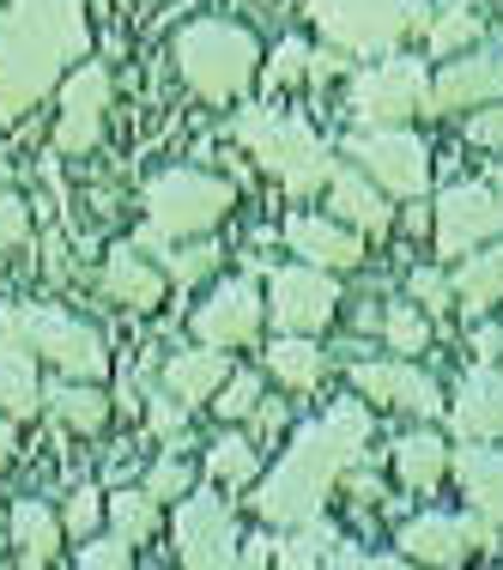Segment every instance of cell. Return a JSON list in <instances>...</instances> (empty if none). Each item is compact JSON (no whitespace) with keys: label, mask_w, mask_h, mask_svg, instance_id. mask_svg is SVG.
Segmentation results:
<instances>
[{"label":"cell","mask_w":503,"mask_h":570,"mask_svg":"<svg viewBox=\"0 0 503 570\" xmlns=\"http://www.w3.org/2000/svg\"><path fill=\"white\" fill-rule=\"evenodd\" d=\"M237 188L225 176H207V170H165L146 183V225H158L165 237H207L213 225L230 213Z\"/></svg>","instance_id":"6"},{"label":"cell","mask_w":503,"mask_h":570,"mask_svg":"<svg viewBox=\"0 0 503 570\" xmlns=\"http://www.w3.org/2000/svg\"><path fill=\"white\" fill-rule=\"evenodd\" d=\"M0 176H7V153H0Z\"/></svg>","instance_id":"51"},{"label":"cell","mask_w":503,"mask_h":570,"mask_svg":"<svg viewBox=\"0 0 503 570\" xmlns=\"http://www.w3.org/2000/svg\"><path fill=\"white\" fill-rule=\"evenodd\" d=\"M503 237V195L485 183H461L437 200V249L455 262V255H473L480 243Z\"/></svg>","instance_id":"12"},{"label":"cell","mask_w":503,"mask_h":570,"mask_svg":"<svg viewBox=\"0 0 503 570\" xmlns=\"http://www.w3.org/2000/svg\"><path fill=\"white\" fill-rule=\"evenodd\" d=\"M24 237H31V213H24L19 195L0 188V249H7V243H24Z\"/></svg>","instance_id":"42"},{"label":"cell","mask_w":503,"mask_h":570,"mask_svg":"<svg viewBox=\"0 0 503 570\" xmlns=\"http://www.w3.org/2000/svg\"><path fill=\"white\" fill-rule=\"evenodd\" d=\"M383 334H388V352H401V358H413V352L431 346V322L418 316L413 304H394L383 316Z\"/></svg>","instance_id":"33"},{"label":"cell","mask_w":503,"mask_h":570,"mask_svg":"<svg viewBox=\"0 0 503 570\" xmlns=\"http://www.w3.org/2000/svg\"><path fill=\"white\" fill-rule=\"evenodd\" d=\"M467 43H480V19L473 12H443V19H431V49L437 56H455V49H467Z\"/></svg>","instance_id":"36"},{"label":"cell","mask_w":503,"mask_h":570,"mask_svg":"<svg viewBox=\"0 0 503 570\" xmlns=\"http://www.w3.org/2000/svg\"><path fill=\"white\" fill-rule=\"evenodd\" d=\"M352 158L364 165L383 195H401V200H418L431 183V153L413 140L406 128H371V134H352Z\"/></svg>","instance_id":"9"},{"label":"cell","mask_w":503,"mask_h":570,"mask_svg":"<svg viewBox=\"0 0 503 570\" xmlns=\"http://www.w3.org/2000/svg\"><path fill=\"white\" fill-rule=\"evenodd\" d=\"M165 267H170L176 285H195L200 274H213V267H219V249H213V243H188V249H170L165 255Z\"/></svg>","instance_id":"37"},{"label":"cell","mask_w":503,"mask_h":570,"mask_svg":"<svg viewBox=\"0 0 503 570\" xmlns=\"http://www.w3.org/2000/svg\"><path fill=\"white\" fill-rule=\"evenodd\" d=\"M364 438H371V413H364L358 401H339L334 413H322L316 425H304L292 438V450H285V461L274 468V480H267L262 498H255L262 522L292 528V522L322 515L328 492L346 480L352 461L364 455Z\"/></svg>","instance_id":"2"},{"label":"cell","mask_w":503,"mask_h":570,"mask_svg":"<svg viewBox=\"0 0 503 570\" xmlns=\"http://www.w3.org/2000/svg\"><path fill=\"white\" fill-rule=\"evenodd\" d=\"M43 401H49V413H56L67 431H98L103 419H110V401H103L91 383H79V376H73V383H61V389H49Z\"/></svg>","instance_id":"29"},{"label":"cell","mask_w":503,"mask_h":570,"mask_svg":"<svg viewBox=\"0 0 503 570\" xmlns=\"http://www.w3.org/2000/svg\"><path fill=\"white\" fill-rule=\"evenodd\" d=\"M497 195H503V170H497Z\"/></svg>","instance_id":"52"},{"label":"cell","mask_w":503,"mask_h":570,"mask_svg":"<svg viewBox=\"0 0 503 570\" xmlns=\"http://www.w3.org/2000/svg\"><path fill=\"white\" fill-rule=\"evenodd\" d=\"M328 547H339L334 528L322 522V515H309V522H292V534H285V540H274V559L297 570V564H322V559H328Z\"/></svg>","instance_id":"32"},{"label":"cell","mask_w":503,"mask_h":570,"mask_svg":"<svg viewBox=\"0 0 503 570\" xmlns=\"http://www.w3.org/2000/svg\"><path fill=\"white\" fill-rule=\"evenodd\" d=\"M352 110H358V121H371V128H401L406 116L431 110L425 67L406 61V56H388V61L364 67V73L352 79Z\"/></svg>","instance_id":"8"},{"label":"cell","mask_w":503,"mask_h":570,"mask_svg":"<svg viewBox=\"0 0 503 570\" xmlns=\"http://www.w3.org/2000/svg\"><path fill=\"white\" fill-rule=\"evenodd\" d=\"M267 371L285 389H316L328 376V352L316 346V334H285L279 346H267Z\"/></svg>","instance_id":"26"},{"label":"cell","mask_w":503,"mask_h":570,"mask_svg":"<svg viewBox=\"0 0 503 570\" xmlns=\"http://www.w3.org/2000/svg\"><path fill=\"white\" fill-rule=\"evenodd\" d=\"M339 67H346V49H316L309 56V79H334Z\"/></svg>","instance_id":"46"},{"label":"cell","mask_w":503,"mask_h":570,"mask_svg":"<svg viewBox=\"0 0 503 570\" xmlns=\"http://www.w3.org/2000/svg\"><path fill=\"white\" fill-rule=\"evenodd\" d=\"M225 376H230L225 346H207V341H200V352H176V358L165 364V389H170L183 406L213 401V395L225 389Z\"/></svg>","instance_id":"21"},{"label":"cell","mask_w":503,"mask_h":570,"mask_svg":"<svg viewBox=\"0 0 503 570\" xmlns=\"http://www.w3.org/2000/svg\"><path fill=\"white\" fill-rule=\"evenodd\" d=\"M188 485H195V473H188V461L176 455V450H170L165 461H158L152 473H146V492H152L158 504H183V498H188Z\"/></svg>","instance_id":"35"},{"label":"cell","mask_w":503,"mask_h":570,"mask_svg":"<svg viewBox=\"0 0 503 570\" xmlns=\"http://www.w3.org/2000/svg\"><path fill=\"white\" fill-rule=\"evenodd\" d=\"M406 297L425 304V309H448V304H455V279L437 274V267H418V274L406 279Z\"/></svg>","instance_id":"38"},{"label":"cell","mask_w":503,"mask_h":570,"mask_svg":"<svg viewBox=\"0 0 503 570\" xmlns=\"http://www.w3.org/2000/svg\"><path fill=\"white\" fill-rule=\"evenodd\" d=\"M237 552H243V534L225 498L213 492L183 498V510H176V559L195 570H213V564H237Z\"/></svg>","instance_id":"11"},{"label":"cell","mask_w":503,"mask_h":570,"mask_svg":"<svg viewBox=\"0 0 503 570\" xmlns=\"http://www.w3.org/2000/svg\"><path fill=\"white\" fill-rule=\"evenodd\" d=\"M230 134H237L243 146H249L255 165L279 176L285 195L304 200V195H316V188H328V176H334V153H328V146H322L309 128H304V121L274 116V110H243Z\"/></svg>","instance_id":"3"},{"label":"cell","mask_w":503,"mask_h":570,"mask_svg":"<svg viewBox=\"0 0 503 570\" xmlns=\"http://www.w3.org/2000/svg\"><path fill=\"white\" fill-rule=\"evenodd\" d=\"M467 140L485 146V153H503V98L492 104V110H480V116L467 121Z\"/></svg>","instance_id":"43"},{"label":"cell","mask_w":503,"mask_h":570,"mask_svg":"<svg viewBox=\"0 0 503 570\" xmlns=\"http://www.w3.org/2000/svg\"><path fill=\"white\" fill-rule=\"evenodd\" d=\"M255 61H262L255 37L243 31V24H225V19H200V24H188V31L176 37V67H183V79L213 104L237 98V91L255 79Z\"/></svg>","instance_id":"4"},{"label":"cell","mask_w":503,"mask_h":570,"mask_svg":"<svg viewBox=\"0 0 503 570\" xmlns=\"http://www.w3.org/2000/svg\"><path fill=\"white\" fill-rule=\"evenodd\" d=\"M285 243H292L297 255H304L309 267H358V237H352V225L339 219H316V213H292L285 219Z\"/></svg>","instance_id":"20"},{"label":"cell","mask_w":503,"mask_h":570,"mask_svg":"<svg viewBox=\"0 0 503 570\" xmlns=\"http://www.w3.org/2000/svg\"><path fill=\"white\" fill-rule=\"evenodd\" d=\"M43 406V389H37V352L19 334L12 309H0V413L31 419Z\"/></svg>","instance_id":"17"},{"label":"cell","mask_w":503,"mask_h":570,"mask_svg":"<svg viewBox=\"0 0 503 570\" xmlns=\"http://www.w3.org/2000/svg\"><path fill=\"white\" fill-rule=\"evenodd\" d=\"M309 12L346 56H388L406 31H431L425 0H309Z\"/></svg>","instance_id":"5"},{"label":"cell","mask_w":503,"mask_h":570,"mask_svg":"<svg viewBox=\"0 0 503 570\" xmlns=\"http://www.w3.org/2000/svg\"><path fill=\"white\" fill-rule=\"evenodd\" d=\"M448 425H455V438H467V443H497L503 438V376L497 371H473L467 383H461L455 406H448Z\"/></svg>","instance_id":"19"},{"label":"cell","mask_w":503,"mask_h":570,"mask_svg":"<svg viewBox=\"0 0 503 570\" xmlns=\"http://www.w3.org/2000/svg\"><path fill=\"white\" fill-rule=\"evenodd\" d=\"M103 110H110V73L98 61H86L61 91V121H56V146L61 153H91L103 134Z\"/></svg>","instance_id":"14"},{"label":"cell","mask_w":503,"mask_h":570,"mask_svg":"<svg viewBox=\"0 0 503 570\" xmlns=\"http://www.w3.org/2000/svg\"><path fill=\"white\" fill-rule=\"evenodd\" d=\"M249 419H255V431H274L279 419H285V406H279V401H255V413H249Z\"/></svg>","instance_id":"47"},{"label":"cell","mask_w":503,"mask_h":570,"mask_svg":"<svg viewBox=\"0 0 503 570\" xmlns=\"http://www.w3.org/2000/svg\"><path fill=\"white\" fill-rule=\"evenodd\" d=\"M394 473H401L413 492H437V480L448 473L443 438H431V431H413V438H401V443H394Z\"/></svg>","instance_id":"28"},{"label":"cell","mask_w":503,"mask_h":570,"mask_svg":"<svg viewBox=\"0 0 503 570\" xmlns=\"http://www.w3.org/2000/svg\"><path fill=\"white\" fill-rule=\"evenodd\" d=\"M455 297H461L467 316H485L492 304H503V237L480 243V249L455 267Z\"/></svg>","instance_id":"23"},{"label":"cell","mask_w":503,"mask_h":570,"mask_svg":"<svg viewBox=\"0 0 503 570\" xmlns=\"http://www.w3.org/2000/svg\"><path fill=\"white\" fill-rule=\"evenodd\" d=\"M98 515H103V492H91V485H86V492H73V498H67V534H73V540H91V534H98Z\"/></svg>","instance_id":"39"},{"label":"cell","mask_w":503,"mask_h":570,"mask_svg":"<svg viewBox=\"0 0 503 570\" xmlns=\"http://www.w3.org/2000/svg\"><path fill=\"white\" fill-rule=\"evenodd\" d=\"M86 49V0H0V121L43 104Z\"/></svg>","instance_id":"1"},{"label":"cell","mask_w":503,"mask_h":570,"mask_svg":"<svg viewBox=\"0 0 503 570\" xmlns=\"http://www.w3.org/2000/svg\"><path fill=\"white\" fill-rule=\"evenodd\" d=\"M12 547L19 564H49L61 552V515L49 504H12Z\"/></svg>","instance_id":"27"},{"label":"cell","mask_w":503,"mask_h":570,"mask_svg":"<svg viewBox=\"0 0 503 570\" xmlns=\"http://www.w3.org/2000/svg\"><path fill=\"white\" fill-rule=\"evenodd\" d=\"M183 419H188V406L170 395V389H158L152 395V413H146V425L158 431V438H183Z\"/></svg>","instance_id":"41"},{"label":"cell","mask_w":503,"mask_h":570,"mask_svg":"<svg viewBox=\"0 0 503 570\" xmlns=\"http://www.w3.org/2000/svg\"><path fill=\"white\" fill-rule=\"evenodd\" d=\"M503 98V56H455L431 86V110H473Z\"/></svg>","instance_id":"18"},{"label":"cell","mask_w":503,"mask_h":570,"mask_svg":"<svg viewBox=\"0 0 503 570\" xmlns=\"http://www.w3.org/2000/svg\"><path fill=\"white\" fill-rule=\"evenodd\" d=\"M473 352H480V358H497V352H503V334H497V328H480V334H473Z\"/></svg>","instance_id":"49"},{"label":"cell","mask_w":503,"mask_h":570,"mask_svg":"<svg viewBox=\"0 0 503 570\" xmlns=\"http://www.w3.org/2000/svg\"><path fill=\"white\" fill-rule=\"evenodd\" d=\"M7 455H12V425L0 419V468H7Z\"/></svg>","instance_id":"50"},{"label":"cell","mask_w":503,"mask_h":570,"mask_svg":"<svg viewBox=\"0 0 503 570\" xmlns=\"http://www.w3.org/2000/svg\"><path fill=\"white\" fill-rule=\"evenodd\" d=\"M480 547H497V522L492 515H473V522H455V515H413L401 528V559H425V564H461Z\"/></svg>","instance_id":"13"},{"label":"cell","mask_w":503,"mask_h":570,"mask_svg":"<svg viewBox=\"0 0 503 570\" xmlns=\"http://www.w3.org/2000/svg\"><path fill=\"white\" fill-rule=\"evenodd\" d=\"M328 207H334L339 225H358V230H388L394 225L388 195L371 183V176H358V170H334L328 176Z\"/></svg>","instance_id":"22"},{"label":"cell","mask_w":503,"mask_h":570,"mask_svg":"<svg viewBox=\"0 0 503 570\" xmlns=\"http://www.w3.org/2000/svg\"><path fill=\"white\" fill-rule=\"evenodd\" d=\"M339 285L328 279V267H279L274 292H267V316H274L279 334H322L334 322Z\"/></svg>","instance_id":"10"},{"label":"cell","mask_w":503,"mask_h":570,"mask_svg":"<svg viewBox=\"0 0 503 570\" xmlns=\"http://www.w3.org/2000/svg\"><path fill=\"white\" fill-rule=\"evenodd\" d=\"M352 492V504H383V480H371V473H352L346 468V480H339Z\"/></svg>","instance_id":"45"},{"label":"cell","mask_w":503,"mask_h":570,"mask_svg":"<svg viewBox=\"0 0 503 570\" xmlns=\"http://www.w3.org/2000/svg\"><path fill=\"white\" fill-rule=\"evenodd\" d=\"M79 564H86V570H121V564H134V547L121 534L91 540V547H79Z\"/></svg>","instance_id":"40"},{"label":"cell","mask_w":503,"mask_h":570,"mask_svg":"<svg viewBox=\"0 0 503 570\" xmlns=\"http://www.w3.org/2000/svg\"><path fill=\"white\" fill-rule=\"evenodd\" d=\"M448 461H455V480L467 492V504L503 528V450H455Z\"/></svg>","instance_id":"25"},{"label":"cell","mask_w":503,"mask_h":570,"mask_svg":"<svg viewBox=\"0 0 503 570\" xmlns=\"http://www.w3.org/2000/svg\"><path fill=\"white\" fill-rule=\"evenodd\" d=\"M255 401H262V376H255V371H230L225 389L213 395V413H219V419H249Z\"/></svg>","instance_id":"34"},{"label":"cell","mask_w":503,"mask_h":570,"mask_svg":"<svg viewBox=\"0 0 503 570\" xmlns=\"http://www.w3.org/2000/svg\"><path fill=\"white\" fill-rule=\"evenodd\" d=\"M309 73V49L304 43H279L274 49V67H267V79H304Z\"/></svg>","instance_id":"44"},{"label":"cell","mask_w":503,"mask_h":570,"mask_svg":"<svg viewBox=\"0 0 503 570\" xmlns=\"http://www.w3.org/2000/svg\"><path fill=\"white\" fill-rule=\"evenodd\" d=\"M255 334H262V292H255L249 279L219 285V292L195 309V341H207V346H243V341H255Z\"/></svg>","instance_id":"16"},{"label":"cell","mask_w":503,"mask_h":570,"mask_svg":"<svg viewBox=\"0 0 503 570\" xmlns=\"http://www.w3.org/2000/svg\"><path fill=\"white\" fill-rule=\"evenodd\" d=\"M19 334L31 341L37 358H49L61 376H79V383H103L110 376V352H103V334L91 322L67 316V309L31 304V309H12Z\"/></svg>","instance_id":"7"},{"label":"cell","mask_w":503,"mask_h":570,"mask_svg":"<svg viewBox=\"0 0 503 570\" xmlns=\"http://www.w3.org/2000/svg\"><path fill=\"white\" fill-rule=\"evenodd\" d=\"M110 528L128 540V547L152 540V534H158V498L146 492V485H140V492H116V498H110Z\"/></svg>","instance_id":"31"},{"label":"cell","mask_w":503,"mask_h":570,"mask_svg":"<svg viewBox=\"0 0 503 570\" xmlns=\"http://www.w3.org/2000/svg\"><path fill=\"white\" fill-rule=\"evenodd\" d=\"M352 389L364 401H383V406H406L418 419H437L443 413V395L425 371H413L406 358H383V364H352Z\"/></svg>","instance_id":"15"},{"label":"cell","mask_w":503,"mask_h":570,"mask_svg":"<svg viewBox=\"0 0 503 570\" xmlns=\"http://www.w3.org/2000/svg\"><path fill=\"white\" fill-rule=\"evenodd\" d=\"M103 292L128 309H152L158 297H165V274L146 262V249H116L110 262H103Z\"/></svg>","instance_id":"24"},{"label":"cell","mask_w":503,"mask_h":570,"mask_svg":"<svg viewBox=\"0 0 503 570\" xmlns=\"http://www.w3.org/2000/svg\"><path fill=\"white\" fill-rule=\"evenodd\" d=\"M255 473H262V455H255V443L237 438V431L207 450V480H219V485H249Z\"/></svg>","instance_id":"30"},{"label":"cell","mask_w":503,"mask_h":570,"mask_svg":"<svg viewBox=\"0 0 503 570\" xmlns=\"http://www.w3.org/2000/svg\"><path fill=\"white\" fill-rule=\"evenodd\" d=\"M267 559H274V540H243L237 564H267Z\"/></svg>","instance_id":"48"}]
</instances>
